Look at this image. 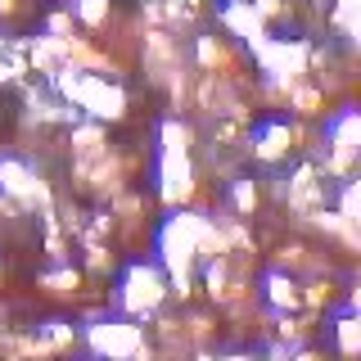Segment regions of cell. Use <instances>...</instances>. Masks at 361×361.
Instances as JSON below:
<instances>
[{"label": "cell", "mask_w": 361, "mask_h": 361, "mask_svg": "<svg viewBox=\"0 0 361 361\" xmlns=\"http://www.w3.org/2000/svg\"><path fill=\"white\" fill-rule=\"evenodd\" d=\"M285 145H289V127H280V122H267V127L257 131V154L262 158H276Z\"/></svg>", "instance_id": "3957f363"}, {"label": "cell", "mask_w": 361, "mask_h": 361, "mask_svg": "<svg viewBox=\"0 0 361 361\" xmlns=\"http://www.w3.org/2000/svg\"><path fill=\"white\" fill-rule=\"evenodd\" d=\"M90 343H95L99 353H127L135 343V334H131V325H95Z\"/></svg>", "instance_id": "7a4b0ae2"}, {"label": "cell", "mask_w": 361, "mask_h": 361, "mask_svg": "<svg viewBox=\"0 0 361 361\" xmlns=\"http://www.w3.org/2000/svg\"><path fill=\"white\" fill-rule=\"evenodd\" d=\"M0 50H5V41H0Z\"/></svg>", "instance_id": "52a82bcc"}, {"label": "cell", "mask_w": 361, "mask_h": 361, "mask_svg": "<svg viewBox=\"0 0 361 361\" xmlns=\"http://www.w3.org/2000/svg\"><path fill=\"white\" fill-rule=\"evenodd\" d=\"M158 298H163V276H158L154 267H131V276H127V293H122V302H127L131 312H149Z\"/></svg>", "instance_id": "6da1fadb"}, {"label": "cell", "mask_w": 361, "mask_h": 361, "mask_svg": "<svg viewBox=\"0 0 361 361\" xmlns=\"http://www.w3.org/2000/svg\"><path fill=\"white\" fill-rule=\"evenodd\" d=\"M271 298L280 302V307H285V302H298V293H293V280H271Z\"/></svg>", "instance_id": "5b68a950"}, {"label": "cell", "mask_w": 361, "mask_h": 361, "mask_svg": "<svg viewBox=\"0 0 361 361\" xmlns=\"http://www.w3.org/2000/svg\"><path fill=\"white\" fill-rule=\"evenodd\" d=\"M338 348H343L348 357H353L357 348H361V330H357V321H353V316H343V321H338Z\"/></svg>", "instance_id": "277c9868"}, {"label": "cell", "mask_w": 361, "mask_h": 361, "mask_svg": "<svg viewBox=\"0 0 361 361\" xmlns=\"http://www.w3.org/2000/svg\"><path fill=\"white\" fill-rule=\"evenodd\" d=\"M82 18H90V23L104 18V0H86V5H82Z\"/></svg>", "instance_id": "8992f818"}]
</instances>
